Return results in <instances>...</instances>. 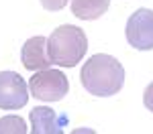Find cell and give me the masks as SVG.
<instances>
[{
	"mask_svg": "<svg viewBox=\"0 0 153 134\" xmlns=\"http://www.w3.org/2000/svg\"><path fill=\"white\" fill-rule=\"evenodd\" d=\"M80 81H82L84 89L88 94L98 97H108L123 89L125 69H123V65L117 57L98 53V55H92L84 63Z\"/></svg>",
	"mask_w": 153,
	"mask_h": 134,
	"instance_id": "cell-1",
	"label": "cell"
},
{
	"mask_svg": "<svg viewBox=\"0 0 153 134\" xmlns=\"http://www.w3.org/2000/svg\"><path fill=\"white\" fill-rule=\"evenodd\" d=\"M88 51V37L76 24H61L47 37V55L51 65L76 67Z\"/></svg>",
	"mask_w": 153,
	"mask_h": 134,
	"instance_id": "cell-2",
	"label": "cell"
},
{
	"mask_svg": "<svg viewBox=\"0 0 153 134\" xmlns=\"http://www.w3.org/2000/svg\"><path fill=\"white\" fill-rule=\"evenodd\" d=\"M70 81L59 69H39L33 71V77L29 79V92L31 96L41 102H61L68 96Z\"/></svg>",
	"mask_w": 153,
	"mask_h": 134,
	"instance_id": "cell-3",
	"label": "cell"
},
{
	"mask_svg": "<svg viewBox=\"0 0 153 134\" xmlns=\"http://www.w3.org/2000/svg\"><path fill=\"white\" fill-rule=\"evenodd\" d=\"M127 41L137 51H151L153 49V10L139 8L127 21Z\"/></svg>",
	"mask_w": 153,
	"mask_h": 134,
	"instance_id": "cell-4",
	"label": "cell"
},
{
	"mask_svg": "<svg viewBox=\"0 0 153 134\" xmlns=\"http://www.w3.org/2000/svg\"><path fill=\"white\" fill-rule=\"evenodd\" d=\"M29 102V85L19 73L0 71V110H21Z\"/></svg>",
	"mask_w": 153,
	"mask_h": 134,
	"instance_id": "cell-5",
	"label": "cell"
},
{
	"mask_svg": "<svg viewBox=\"0 0 153 134\" xmlns=\"http://www.w3.org/2000/svg\"><path fill=\"white\" fill-rule=\"evenodd\" d=\"M29 118H31V132L33 134H61L68 124V116H61L55 110L45 108V106L33 108Z\"/></svg>",
	"mask_w": 153,
	"mask_h": 134,
	"instance_id": "cell-6",
	"label": "cell"
},
{
	"mask_svg": "<svg viewBox=\"0 0 153 134\" xmlns=\"http://www.w3.org/2000/svg\"><path fill=\"white\" fill-rule=\"evenodd\" d=\"M21 61L23 67L29 71H39L51 67L47 55V39L45 37H31L21 49Z\"/></svg>",
	"mask_w": 153,
	"mask_h": 134,
	"instance_id": "cell-7",
	"label": "cell"
},
{
	"mask_svg": "<svg viewBox=\"0 0 153 134\" xmlns=\"http://www.w3.org/2000/svg\"><path fill=\"white\" fill-rule=\"evenodd\" d=\"M110 6V0H71L74 16L82 21H96L100 18Z\"/></svg>",
	"mask_w": 153,
	"mask_h": 134,
	"instance_id": "cell-8",
	"label": "cell"
},
{
	"mask_svg": "<svg viewBox=\"0 0 153 134\" xmlns=\"http://www.w3.org/2000/svg\"><path fill=\"white\" fill-rule=\"evenodd\" d=\"M27 124L21 116H4L0 118V134H25Z\"/></svg>",
	"mask_w": 153,
	"mask_h": 134,
	"instance_id": "cell-9",
	"label": "cell"
},
{
	"mask_svg": "<svg viewBox=\"0 0 153 134\" xmlns=\"http://www.w3.org/2000/svg\"><path fill=\"white\" fill-rule=\"evenodd\" d=\"M68 2L70 0H41V4H43L45 10H61V8L68 6Z\"/></svg>",
	"mask_w": 153,
	"mask_h": 134,
	"instance_id": "cell-10",
	"label": "cell"
},
{
	"mask_svg": "<svg viewBox=\"0 0 153 134\" xmlns=\"http://www.w3.org/2000/svg\"><path fill=\"white\" fill-rule=\"evenodd\" d=\"M143 104H145V108L153 112V83H149L145 87V94H143Z\"/></svg>",
	"mask_w": 153,
	"mask_h": 134,
	"instance_id": "cell-11",
	"label": "cell"
}]
</instances>
